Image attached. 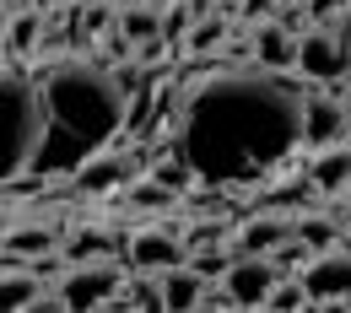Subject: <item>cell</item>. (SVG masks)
Returning <instances> with one entry per match:
<instances>
[{"mask_svg":"<svg viewBox=\"0 0 351 313\" xmlns=\"http://www.w3.org/2000/svg\"><path fill=\"white\" fill-rule=\"evenodd\" d=\"M303 103L276 71H211L184 92L173 146L206 189L260 184L303 146Z\"/></svg>","mask_w":351,"mask_h":313,"instance_id":"6da1fadb","label":"cell"},{"mask_svg":"<svg viewBox=\"0 0 351 313\" xmlns=\"http://www.w3.org/2000/svg\"><path fill=\"white\" fill-rule=\"evenodd\" d=\"M44 87V146L33 157V173L44 179H71L87 157L108 151L119 130L130 125V92L119 87V76L87 60V54H60L54 65L38 71Z\"/></svg>","mask_w":351,"mask_h":313,"instance_id":"7a4b0ae2","label":"cell"},{"mask_svg":"<svg viewBox=\"0 0 351 313\" xmlns=\"http://www.w3.org/2000/svg\"><path fill=\"white\" fill-rule=\"evenodd\" d=\"M44 87L38 76L22 65V54H5L0 71V168L11 173H33V157L44 146Z\"/></svg>","mask_w":351,"mask_h":313,"instance_id":"3957f363","label":"cell"},{"mask_svg":"<svg viewBox=\"0 0 351 313\" xmlns=\"http://www.w3.org/2000/svg\"><path fill=\"white\" fill-rule=\"evenodd\" d=\"M125 265L108 254V260H82V265H65V275L54 281L60 303L71 313H92V308H114V297L125 292Z\"/></svg>","mask_w":351,"mask_h":313,"instance_id":"277c9868","label":"cell"},{"mask_svg":"<svg viewBox=\"0 0 351 313\" xmlns=\"http://www.w3.org/2000/svg\"><path fill=\"white\" fill-rule=\"evenodd\" d=\"M298 76L308 82H341L351 76V60H346V33L341 27H308L298 33Z\"/></svg>","mask_w":351,"mask_h":313,"instance_id":"5b68a950","label":"cell"},{"mask_svg":"<svg viewBox=\"0 0 351 313\" xmlns=\"http://www.w3.org/2000/svg\"><path fill=\"white\" fill-rule=\"evenodd\" d=\"M287 270L276 265V254H232V265H227V292L238 297V308H265L270 303V286L281 281Z\"/></svg>","mask_w":351,"mask_h":313,"instance_id":"8992f818","label":"cell"},{"mask_svg":"<svg viewBox=\"0 0 351 313\" xmlns=\"http://www.w3.org/2000/svg\"><path fill=\"white\" fill-rule=\"evenodd\" d=\"M313 292V303H346L351 297V249H324L298 270Z\"/></svg>","mask_w":351,"mask_h":313,"instance_id":"52a82bcc","label":"cell"},{"mask_svg":"<svg viewBox=\"0 0 351 313\" xmlns=\"http://www.w3.org/2000/svg\"><path fill=\"white\" fill-rule=\"evenodd\" d=\"M351 130V108L341 97H319V92H308L303 103V146L313 151H324V146H335V140H346Z\"/></svg>","mask_w":351,"mask_h":313,"instance_id":"ba28073f","label":"cell"},{"mask_svg":"<svg viewBox=\"0 0 351 313\" xmlns=\"http://www.w3.org/2000/svg\"><path fill=\"white\" fill-rule=\"evenodd\" d=\"M125 249H130V270H173L189 260V243L168 227H141V232H130Z\"/></svg>","mask_w":351,"mask_h":313,"instance_id":"9c48e42d","label":"cell"},{"mask_svg":"<svg viewBox=\"0 0 351 313\" xmlns=\"http://www.w3.org/2000/svg\"><path fill=\"white\" fill-rule=\"evenodd\" d=\"M287 238H292V216H281V211H260V216H243V222L232 227L227 249H232V254H276Z\"/></svg>","mask_w":351,"mask_h":313,"instance_id":"30bf717a","label":"cell"},{"mask_svg":"<svg viewBox=\"0 0 351 313\" xmlns=\"http://www.w3.org/2000/svg\"><path fill=\"white\" fill-rule=\"evenodd\" d=\"M71 184H76L82 195H108V189H119V184H135V157L130 151H97V157H87V162L71 173Z\"/></svg>","mask_w":351,"mask_h":313,"instance_id":"8fae6325","label":"cell"},{"mask_svg":"<svg viewBox=\"0 0 351 313\" xmlns=\"http://www.w3.org/2000/svg\"><path fill=\"white\" fill-rule=\"evenodd\" d=\"M254 33V65L265 71H298V33L287 27V22H254L249 27Z\"/></svg>","mask_w":351,"mask_h":313,"instance_id":"7c38bea8","label":"cell"},{"mask_svg":"<svg viewBox=\"0 0 351 313\" xmlns=\"http://www.w3.org/2000/svg\"><path fill=\"white\" fill-rule=\"evenodd\" d=\"M162 275V308L168 313H184V308H200V297H206V281L211 275H200V270L189 265H173V270H157Z\"/></svg>","mask_w":351,"mask_h":313,"instance_id":"4fadbf2b","label":"cell"},{"mask_svg":"<svg viewBox=\"0 0 351 313\" xmlns=\"http://www.w3.org/2000/svg\"><path fill=\"white\" fill-rule=\"evenodd\" d=\"M38 297H44V275L33 270V260H22V265H5L0 275V308L22 313V308H38Z\"/></svg>","mask_w":351,"mask_h":313,"instance_id":"5bb4252c","label":"cell"},{"mask_svg":"<svg viewBox=\"0 0 351 313\" xmlns=\"http://www.w3.org/2000/svg\"><path fill=\"white\" fill-rule=\"evenodd\" d=\"M308 184L319 189V195H346L351 189V146H324L319 157H313V168H308Z\"/></svg>","mask_w":351,"mask_h":313,"instance_id":"9a60e30c","label":"cell"},{"mask_svg":"<svg viewBox=\"0 0 351 313\" xmlns=\"http://www.w3.org/2000/svg\"><path fill=\"white\" fill-rule=\"evenodd\" d=\"M49 38V11L38 5H16V16H5V54H33Z\"/></svg>","mask_w":351,"mask_h":313,"instance_id":"2e32d148","label":"cell"},{"mask_svg":"<svg viewBox=\"0 0 351 313\" xmlns=\"http://www.w3.org/2000/svg\"><path fill=\"white\" fill-rule=\"evenodd\" d=\"M60 232L44 222H11L5 227V254H16V260H38V254H54L60 243H54Z\"/></svg>","mask_w":351,"mask_h":313,"instance_id":"e0dca14e","label":"cell"},{"mask_svg":"<svg viewBox=\"0 0 351 313\" xmlns=\"http://www.w3.org/2000/svg\"><path fill=\"white\" fill-rule=\"evenodd\" d=\"M232 5H221V11H211V16H195L189 22V33H184V49L200 60V54H211V49H221L227 44V27H232Z\"/></svg>","mask_w":351,"mask_h":313,"instance_id":"ac0fdd59","label":"cell"},{"mask_svg":"<svg viewBox=\"0 0 351 313\" xmlns=\"http://www.w3.org/2000/svg\"><path fill=\"white\" fill-rule=\"evenodd\" d=\"M114 238H119V232H103V227H76V232H65V238H60V254H65V265H82V260H108V254H114Z\"/></svg>","mask_w":351,"mask_h":313,"instance_id":"d6986e66","label":"cell"},{"mask_svg":"<svg viewBox=\"0 0 351 313\" xmlns=\"http://www.w3.org/2000/svg\"><path fill=\"white\" fill-rule=\"evenodd\" d=\"M292 232L303 238L313 254H324V249H341V238H346V227L335 222V216H313V211H308V216H298V222H292Z\"/></svg>","mask_w":351,"mask_h":313,"instance_id":"ffe728a7","label":"cell"},{"mask_svg":"<svg viewBox=\"0 0 351 313\" xmlns=\"http://www.w3.org/2000/svg\"><path fill=\"white\" fill-rule=\"evenodd\" d=\"M265 308H276V313L313 308V292H308V281H303V275H281V281L270 286V303H265Z\"/></svg>","mask_w":351,"mask_h":313,"instance_id":"44dd1931","label":"cell"},{"mask_svg":"<svg viewBox=\"0 0 351 313\" xmlns=\"http://www.w3.org/2000/svg\"><path fill=\"white\" fill-rule=\"evenodd\" d=\"M227 222L221 216H200V222L184 227V243H189V254H206V249H227Z\"/></svg>","mask_w":351,"mask_h":313,"instance_id":"7402d4cb","label":"cell"},{"mask_svg":"<svg viewBox=\"0 0 351 313\" xmlns=\"http://www.w3.org/2000/svg\"><path fill=\"white\" fill-rule=\"evenodd\" d=\"M173 195H178V189H168L162 179H135L130 184V205H135V211H168Z\"/></svg>","mask_w":351,"mask_h":313,"instance_id":"603a6c76","label":"cell"},{"mask_svg":"<svg viewBox=\"0 0 351 313\" xmlns=\"http://www.w3.org/2000/svg\"><path fill=\"white\" fill-rule=\"evenodd\" d=\"M276 5L281 0H238V16L243 22H265V16H276Z\"/></svg>","mask_w":351,"mask_h":313,"instance_id":"cb8c5ba5","label":"cell"},{"mask_svg":"<svg viewBox=\"0 0 351 313\" xmlns=\"http://www.w3.org/2000/svg\"><path fill=\"white\" fill-rule=\"evenodd\" d=\"M341 16V0H303V22H330Z\"/></svg>","mask_w":351,"mask_h":313,"instance_id":"d4e9b609","label":"cell"},{"mask_svg":"<svg viewBox=\"0 0 351 313\" xmlns=\"http://www.w3.org/2000/svg\"><path fill=\"white\" fill-rule=\"evenodd\" d=\"M341 33H346V60H351V11L341 16Z\"/></svg>","mask_w":351,"mask_h":313,"instance_id":"484cf974","label":"cell"},{"mask_svg":"<svg viewBox=\"0 0 351 313\" xmlns=\"http://www.w3.org/2000/svg\"><path fill=\"white\" fill-rule=\"evenodd\" d=\"M33 5H38V11H49V5H54V11H60V0H33Z\"/></svg>","mask_w":351,"mask_h":313,"instance_id":"4316f807","label":"cell"},{"mask_svg":"<svg viewBox=\"0 0 351 313\" xmlns=\"http://www.w3.org/2000/svg\"><path fill=\"white\" fill-rule=\"evenodd\" d=\"M346 308H351V297H346Z\"/></svg>","mask_w":351,"mask_h":313,"instance_id":"83f0119b","label":"cell"},{"mask_svg":"<svg viewBox=\"0 0 351 313\" xmlns=\"http://www.w3.org/2000/svg\"><path fill=\"white\" fill-rule=\"evenodd\" d=\"M346 200H351V189H346Z\"/></svg>","mask_w":351,"mask_h":313,"instance_id":"f1b7e54d","label":"cell"},{"mask_svg":"<svg viewBox=\"0 0 351 313\" xmlns=\"http://www.w3.org/2000/svg\"><path fill=\"white\" fill-rule=\"evenodd\" d=\"M227 5H232V0H227Z\"/></svg>","mask_w":351,"mask_h":313,"instance_id":"f546056e","label":"cell"}]
</instances>
